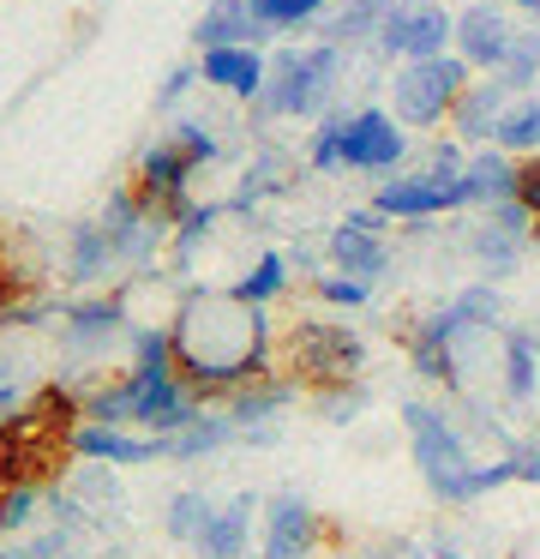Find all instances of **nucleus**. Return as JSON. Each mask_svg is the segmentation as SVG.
Returning a JSON list of instances; mask_svg holds the SVG:
<instances>
[{"mask_svg":"<svg viewBox=\"0 0 540 559\" xmlns=\"http://www.w3.org/2000/svg\"><path fill=\"white\" fill-rule=\"evenodd\" d=\"M283 367L295 385L331 391V385H360V367H367V337L331 319H300L283 337Z\"/></svg>","mask_w":540,"mask_h":559,"instance_id":"obj_4","label":"nucleus"},{"mask_svg":"<svg viewBox=\"0 0 540 559\" xmlns=\"http://www.w3.org/2000/svg\"><path fill=\"white\" fill-rule=\"evenodd\" d=\"M516 199V157L499 145H480L468 151V169H463V211H487V205H504Z\"/></svg>","mask_w":540,"mask_h":559,"instance_id":"obj_21","label":"nucleus"},{"mask_svg":"<svg viewBox=\"0 0 540 559\" xmlns=\"http://www.w3.org/2000/svg\"><path fill=\"white\" fill-rule=\"evenodd\" d=\"M516 13H523V19H535V25H540V0H516Z\"/></svg>","mask_w":540,"mask_h":559,"instance_id":"obj_43","label":"nucleus"},{"mask_svg":"<svg viewBox=\"0 0 540 559\" xmlns=\"http://www.w3.org/2000/svg\"><path fill=\"white\" fill-rule=\"evenodd\" d=\"M523 247H528L523 235H511L504 223H492L487 211H480V223H468V253H475L487 271H511L516 259H523Z\"/></svg>","mask_w":540,"mask_h":559,"instance_id":"obj_30","label":"nucleus"},{"mask_svg":"<svg viewBox=\"0 0 540 559\" xmlns=\"http://www.w3.org/2000/svg\"><path fill=\"white\" fill-rule=\"evenodd\" d=\"M384 223L391 217H379V211H348L343 223H336V235H331V259H336V271L343 277H360V283H379L384 271H391V241H384Z\"/></svg>","mask_w":540,"mask_h":559,"instance_id":"obj_12","label":"nucleus"},{"mask_svg":"<svg viewBox=\"0 0 540 559\" xmlns=\"http://www.w3.org/2000/svg\"><path fill=\"white\" fill-rule=\"evenodd\" d=\"M456 49V19L444 13L439 0H408L384 19V31L372 37V55L384 61H432V55Z\"/></svg>","mask_w":540,"mask_h":559,"instance_id":"obj_6","label":"nucleus"},{"mask_svg":"<svg viewBox=\"0 0 540 559\" xmlns=\"http://www.w3.org/2000/svg\"><path fill=\"white\" fill-rule=\"evenodd\" d=\"M108 265H120L108 229H103V223H79V229L67 235V277L72 283H96Z\"/></svg>","mask_w":540,"mask_h":559,"instance_id":"obj_23","label":"nucleus"},{"mask_svg":"<svg viewBox=\"0 0 540 559\" xmlns=\"http://www.w3.org/2000/svg\"><path fill=\"white\" fill-rule=\"evenodd\" d=\"M312 289H319V301H324V307H367V301H372V283H360V277H343V271H331V277H319Z\"/></svg>","mask_w":540,"mask_h":559,"instance_id":"obj_38","label":"nucleus"},{"mask_svg":"<svg viewBox=\"0 0 540 559\" xmlns=\"http://www.w3.org/2000/svg\"><path fill=\"white\" fill-rule=\"evenodd\" d=\"M271 193H283V157H276V151H259V163L240 175L235 199H223V205L228 211H252V205H264Z\"/></svg>","mask_w":540,"mask_h":559,"instance_id":"obj_31","label":"nucleus"},{"mask_svg":"<svg viewBox=\"0 0 540 559\" xmlns=\"http://www.w3.org/2000/svg\"><path fill=\"white\" fill-rule=\"evenodd\" d=\"M288 403H295V379L264 373V379H252V385H240L223 409H228V421H235L240 433H252L259 445H271V421L288 409Z\"/></svg>","mask_w":540,"mask_h":559,"instance_id":"obj_18","label":"nucleus"},{"mask_svg":"<svg viewBox=\"0 0 540 559\" xmlns=\"http://www.w3.org/2000/svg\"><path fill=\"white\" fill-rule=\"evenodd\" d=\"M516 103V91L504 85L499 73H480L475 85L463 91V103H456V115H451V133L463 139V145H492L499 139V121H504V109Z\"/></svg>","mask_w":540,"mask_h":559,"instance_id":"obj_15","label":"nucleus"},{"mask_svg":"<svg viewBox=\"0 0 540 559\" xmlns=\"http://www.w3.org/2000/svg\"><path fill=\"white\" fill-rule=\"evenodd\" d=\"M324 542V523L312 499L300 493H271L259 511V559H312Z\"/></svg>","mask_w":540,"mask_h":559,"instance_id":"obj_8","label":"nucleus"},{"mask_svg":"<svg viewBox=\"0 0 540 559\" xmlns=\"http://www.w3.org/2000/svg\"><path fill=\"white\" fill-rule=\"evenodd\" d=\"M516 199L540 217V157H516Z\"/></svg>","mask_w":540,"mask_h":559,"instance_id":"obj_41","label":"nucleus"},{"mask_svg":"<svg viewBox=\"0 0 540 559\" xmlns=\"http://www.w3.org/2000/svg\"><path fill=\"white\" fill-rule=\"evenodd\" d=\"M228 289H235L240 301H252V307L283 301V295H288V259H283V253H259V259H252V265L240 271L235 283H228Z\"/></svg>","mask_w":540,"mask_h":559,"instance_id":"obj_28","label":"nucleus"},{"mask_svg":"<svg viewBox=\"0 0 540 559\" xmlns=\"http://www.w3.org/2000/svg\"><path fill=\"white\" fill-rule=\"evenodd\" d=\"M336 73H343V43H307V49H283L271 61V85L259 97L264 121H283V115H319L336 91Z\"/></svg>","mask_w":540,"mask_h":559,"instance_id":"obj_5","label":"nucleus"},{"mask_svg":"<svg viewBox=\"0 0 540 559\" xmlns=\"http://www.w3.org/2000/svg\"><path fill=\"white\" fill-rule=\"evenodd\" d=\"M403 427H408V451H415V469H420V481L432 487V499L468 506V475H475L480 463H475V451H468L463 427H456L439 403H420V397L403 403Z\"/></svg>","mask_w":540,"mask_h":559,"instance_id":"obj_2","label":"nucleus"},{"mask_svg":"<svg viewBox=\"0 0 540 559\" xmlns=\"http://www.w3.org/2000/svg\"><path fill=\"white\" fill-rule=\"evenodd\" d=\"M12 409H19V379L0 367V415H12Z\"/></svg>","mask_w":540,"mask_h":559,"instance_id":"obj_42","label":"nucleus"},{"mask_svg":"<svg viewBox=\"0 0 540 559\" xmlns=\"http://www.w3.org/2000/svg\"><path fill=\"white\" fill-rule=\"evenodd\" d=\"M43 506H48V487H36V481H24V487H0V542H12V535L31 530Z\"/></svg>","mask_w":540,"mask_h":559,"instance_id":"obj_32","label":"nucleus"},{"mask_svg":"<svg viewBox=\"0 0 540 559\" xmlns=\"http://www.w3.org/2000/svg\"><path fill=\"white\" fill-rule=\"evenodd\" d=\"M511 43H516V25H511V13H504V0H475V7L456 13V55H463L475 73H499Z\"/></svg>","mask_w":540,"mask_h":559,"instance_id":"obj_13","label":"nucleus"},{"mask_svg":"<svg viewBox=\"0 0 540 559\" xmlns=\"http://www.w3.org/2000/svg\"><path fill=\"white\" fill-rule=\"evenodd\" d=\"M499 151H511V157H540V97L528 91V97H516L511 109H504L499 121V139H492Z\"/></svg>","mask_w":540,"mask_h":559,"instance_id":"obj_29","label":"nucleus"},{"mask_svg":"<svg viewBox=\"0 0 540 559\" xmlns=\"http://www.w3.org/2000/svg\"><path fill=\"white\" fill-rule=\"evenodd\" d=\"M259 37H271L259 19V7L252 0H211L199 13V25H192V49H259Z\"/></svg>","mask_w":540,"mask_h":559,"instance_id":"obj_16","label":"nucleus"},{"mask_svg":"<svg viewBox=\"0 0 540 559\" xmlns=\"http://www.w3.org/2000/svg\"><path fill=\"white\" fill-rule=\"evenodd\" d=\"M115 337H127V295H84V301L67 307V349L72 355H91Z\"/></svg>","mask_w":540,"mask_h":559,"instance_id":"obj_19","label":"nucleus"},{"mask_svg":"<svg viewBox=\"0 0 540 559\" xmlns=\"http://www.w3.org/2000/svg\"><path fill=\"white\" fill-rule=\"evenodd\" d=\"M403 559H444V554H439V547H408Z\"/></svg>","mask_w":540,"mask_h":559,"instance_id":"obj_44","label":"nucleus"},{"mask_svg":"<svg viewBox=\"0 0 540 559\" xmlns=\"http://www.w3.org/2000/svg\"><path fill=\"white\" fill-rule=\"evenodd\" d=\"M132 193H139L156 217H168V223H180L192 205H199V199H192V163L180 157L168 139L139 157V169H132Z\"/></svg>","mask_w":540,"mask_h":559,"instance_id":"obj_10","label":"nucleus"},{"mask_svg":"<svg viewBox=\"0 0 540 559\" xmlns=\"http://www.w3.org/2000/svg\"><path fill=\"white\" fill-rule=\"evenodd\" d=\"M475 85V67L463 55H432V61H403L391 79V115L415 133H439L451 127L463 91Z\"/></svg>","mask_w":540,"mask_h":559,"instance_id":"obj_3","label":"nucleus"},{"mask_svg":"<svg viewBox=\"0 0 540 559\" xmlns=\"http://www.w3.org/2000/svg\"><path fill=\"white\" fill-rule=\"evenodd\" d=\"M175 367L199 397H235L240 385L271 373V307L240 301L235 289L192 283L168 319Z\"/></svg>","mask_w":540,"mask_h":559,"instance_id":"obj_1","label":"nucleus"},{"mask_svg":"<svg viewBox=\"0 0 540 559\" xmlns=\"http://www.w3.org/2000/svg\"><path fill=\"white\" fill-rule=\"evenodd\" d=\"M168 145H175L180 157L192 163V169H211V163H223V139H216L204 121H175V133H168Z\"/></svg>","mask_w":540,"mask_h":559,"instance_id":"obj_35","label":"nucleus"},{"mask_svg":"<svg viewBox=\"0 0 540 559\" xmlns=\"http://www.w3.org/2000/svg\"><path fill=\"white\" fill-rule=\"evenodd\" d=\"M199 73L211 91H223V97H235V103H259L264 85H271V61H264L259 49H204Z\"/></svg>","mask_w":540,"mask_h":559,"instance_id":"obj_17","label":"nucleus"},{"mask_svg":"<svg viewBox=\"0 0 540 559\" xmlns=\"http://www.w3.org/2000/svg\"><path fill=\"white\" fill-rule=\"evenodd\" d=\"M511 559H528V554H511Z\"/></svg>","mask_w":540,"mask_h":559,"instance_id":"obj_45","label":"nucleus"},{"mask_svg":"<svg viewBox=\"0 0 540 559\" xmlns=\"http://www.w3.org/2000/svg\"><path fill=\"white\" fill-rule=\"evenodd\" d=\"M199 61H180V67H168V79H163V91H156V103H163V109H175L180 97H187L192 85H199Z\"/></svg>","mask_w":540,"mask_h":559,"instance_id":"obj_40","label":"nucleus"},{"mask_svg":"<svg viewBox=\"0 0 540 559\" xmlns=\"http://www.w3.org/2000/svg\"><path fill=\"white\" fill-rule=\"evenodd\" d=\"M367 409V385H331V391H319V415L324 421H355V415Z\"/></svg>","mask_w":540,"mask_h":559,"instance_id":"obj_39","label":"nucleus"},{"mask_svg":"<svg viewBox=\"0 0 540 559\" xmlns=\"http://www.w3.org/2000/svg\"><path fill=\"white\" fill-rule=\"evenodd\" d=\"M96 223L108 229V241H115V259H120V265H151V259L168 247V235H175V223L156 217V211L144 205L139 193H132V187H120Z\"/></svg>","mask_w":540,"mask_h":559,"instance_id":"obj_9","label":"nucleus"},{"mask_svg":"<svg viewBox=\"0 0 540 559\" xmlns=\"http://www.w3.org/2000/svg\"><path fill=\"white\" fill-rule=\"evenodd\" d=\"M67 445H72V457L108 463V469H132V463L168 457V439H156V433H127V427H103V421H79Z\"/></svg>","mask_w":540,"mask_h":559,"instance_id":"obj_14","label":"nucleus"},{"mask_svg":"<svg viewBox=\"0 0 540 559\" xmlns=\"http://www.w3.org/2000/svg\"><path fill=\"white\" fill-rule=\"evenodd\" d=\"M307 163L319 175H336V169H348V145H343V121H324L319 133L307 139Z\"/></svg>","mask_w":540,"mask_h":559,"instance_id":"obj_36","label":"nucleus"},{"mask_svg":"<svg viewBox=\"0 0 540 559\" xmlns=\"http://www.w3.org/2000/svg\"><path fill=\"white\" fill-rule=\"evenodd\" d=\"M259 493H235L228 506H216L211 530L199 542V559H247L252 554V535H259Z\"/></svg>","mask_w":540,"mask_h":559,"instance_id":"obj_20","label":"nucleus"},{"mask_svg":"<svg viewBox=\"0 0 540 559\" xmlns=\"http://www.w3.org/2000/svg\"><path fill=\"white\" fill-rule=\"evenodd\" d=\"M252 7H259L264 31H295V25H307L319 7H331V0H252Z\"/></svg>","mask_w":540,"mask_h":559,"instance_id":"obj_37","label":"nucleus"},{"mask_svg":"<svg viewBox=\"0 0 540 559\" xmlns=\"http://www.w3.org/2000/svg\"><path fill=\"white\" fill-rule=\"evenodd\" d=\"M396 7H408V0H348L343 13L331 19V43H343V49L348 43H367L372 49V37L384 31V19H391Z\"/></svg>","mask_w":540,"mask_h":559,"instance_id":"obj_27","label":"nucleus"},{"mask_svg":"<svg viewBox=\"0 0 540 559\" xmlns=\"http://www.w3.org/2000/svg\"><path fill=\"white\" fill-rule=\"evenodd\" d=\"M499 79L516 91V97H528V91L540 85V31H516V43H511V55H504Z\"/></svg>","mask_w":540,"mask_h":559,"instance_id":"obj_33","label":"nucleus"},{"mask_svg":"<svg viewBox=\"0 0 540 559\" xmlns=\"http://www.w3.org/2000/svg\"><path fill=\"white\" fill-rule=\"evenodd\" d=\"M499 391H504V403H528L540 391V337L535 331H504L499 337Z\"/></svg>","mask_w":540,"mask_h":559,"instance_id":"obj_22","label":"nucleus"},{"mask_svg":"<svg viewBox=\"0 0 540 559\" xmlns=\"http://www.w3.org/2000/svg\"><path fill=\"white\" fill-rule=\"evenodd\" d=\"M235 433H240V427L228 421V409H204L192 427H180V433H168V457H180V463H192V457H211V451H223Z\"/></svg>","mask_w":540,"mask_h":559,"instance_id":"obj_26","label":"nucleus"},{"mask_svg":"<svg viewBox=\"0 0 540 559\" xmlns=\"http://www.w3.org/2000/svg\"><path fill=\"white\" fill-rule=\"evenodd\" d=\"M343 145H348V169L391 181L408 157V127L391 109H355V115H343Z\"/></svg>","mask_w":540,"mask_h":559,"instance_id":"obj_7","label":"nucleus"},{"mask_svg":"<svg viewBox=\"0 0 540 559\" xmlns=\"http://www.w3.org/2000/svg\"><path fill=\"white\" fill-rule=\"evenodd\" d=\"M211 518H216V499H211V493H199V487H180V493H168L163 530H168V542L199 547V542H204V530H211Z\"/></svg>","mask_w":540,"mask_h":559,"instance_id":"obj_24","label":"nucleus"},{"mask_svg":"<svg viewBox=\"0 0 540 559\" xmlns=\"http://www.w3.org/2000/svg\"><path fill=\"white\" fill-rule=\"evenodd\" d=\"M84 397V421H103V427H132V373H115V379H91L79 385Z\"/></svg>","mask_w":540,"mask_h":559,"instance_id":"obj_25","label":"nucleus"},{"mask_svg":"<svg viewBox=\"0 0 540 559\" xmlns=\"http://www.w3.org/2000/svg\"><path fill=\"white\" fill-rule=\"evenodd\" d=\"M372 211L396 223H427L439 211H463V181H439V175L415 169V175H391V181L372 193Z\"/></svg>","mask_w":540,"mask_h":559,"instance_id":"obj_11","label":"nucleus"},{"mask_svg":"<svg viewBox=\"0 0 540 559\" xmlns=\"http://www.w3.org/2000/svg\"><path fill=\"white\" fill-rule=\"evenodd\" d=\"M223 217H228V205H192L187 217L175 223V235H168V253H175L180 265H187V259H192V253H199V247H204V235H211V229H216V223H223Z\"/></svg>","mask_w":540,"mask_h":559,"instance_id":"obj_34","label":"nucleus"}]
</instances>
